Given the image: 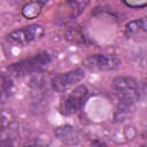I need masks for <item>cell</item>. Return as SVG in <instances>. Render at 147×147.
<instances>
[{
    "label": "cell",
    "mask_w": 147,
    "mask_h": 147,
    "mask_svg": "<svg viewBox=\"0 0 147 147\" xmlns=\"http://www.w3.org/2000/svg\"><path fill=\"white\" fill-rule=\"evenodd\" d=\"M52 62L51 55L47 52H40L30 57L22 59L8 67V71L17 77H24L32 74H38L46 70Z\"/></svg>",
    "instance_id": "6da1fadb"
},
{
    "label": "cell",
    "mask_w": 147,
    "mask_h": 147,
    "mask_svg": "<svg viewBox=\"0 0 147 147\" xmlns=\"http://www.w3.org/2000/svg\"><path fill=\"white\" fill-rule=\"evenodd\" d=\"M113 88L123 108H129L139 100V83L129 76H118L113 79Z\"/></svg>",
    "instance_id": "7a4b0ae2"
},
{
    "label": "cell",
    "mask_w": 147,
    "mask_h": 147,
    "mask_svg": "<svg viewBox=\"0 0 147 147\" xmlns=\"http://www.w3.org/2000/svg\"><path fill=\"white\" fill-rule=\"evenodd\" d=\"M45 34V29L40 24H30L20 29H16L7 34L6 39L8 42L16 46H25L30 42L39 40Z\"/></svg>",
    "instance_id": "3957f363"
},
{
    "label": "cell",
    "mask_w": 147,
    "mask_h": 147,
    "mask_svg": "<svg viewBox=\"0 0 147 147\" xmlns=\"http://www.w3.org/2000/svg\"><path fill=\"white\" fill-rule=\"evenodd\" d=\"M121 59L115 54H92L82 62L83 67L91 71H113L121 67Z\"/></svg>",
    "instance_id": "277c9868"
},
{
    "label": "cell",
    "mask_w": 147,
    "mask_h": 147,
    "mask_svg": "<svg viewBox=\"0 0 147 147\" xmlns=\"http://www.w3.org/2000/svg\"><path fill=\"white\" fill-rule=\"evenodd\" d=\"M88 95V90L85 85H78L75 87L67 96L62 100L60 105L61 114L65 116H71L77 114L84 106Z\"/></svg>",
    "instance_id": "5b68a950"
},
{
    "label": "cell",
    "mask_w": 147,
    "mask_h": 147,
    "mask_svg": "<svg viewBox=\"0 0 147 147\" xmlns=\"http://www.w3.org/2000/svg\"><path fill=\"white\" fill-rule=\"evenodd\" d=\"M85 77V71L82 68H76L72 70H69L67 72L56 74L51 79V86L53 91L57 93L65 92L71 86H74L76 83L80 82Z\"/></svg>",
    "instance_id": "8992f818"
},
{
    "label": "cell",
    "mask_w": 147,
    "mask_h": 147,
    "mask_svg": "<svg viewBox=\"0 0 147 147\" xmlns=\"http://www.w3.org/2000/svg\"><path fill=\"white\" fill-rule=\"evenodd\" d=\"M147 32V24L145 17L130 21L125 25V36L131 40H145Z\"/></svg>",
    "instance_id": "52a82bcc"
},
{
    "label": "cell",
    "mask_w": 147,
    "mask_h": 147,
    "mask_svg": "<svg viewBox=\"0 0 147 147\" xmlns=\"http://www.w3.org/2000/svg\"><path fill=\"white\" fill-rule=\"evenodd\" d=\"M54 134L59 140L65 144H77L82 138L80 132L75 126H71V125L59 126L57 129H55Z\"/></svg>",
    "instance_id": "ba28073f"
},
{
    "label": "cell",
    "mask_w": 147,
    "mask_h": 147,
    "mask_svg": "<svg viewBox=\"0 0 147 147\" xmlns=\"http://www.w3.org/2000/svg\"><path fill=\"white\" fill-rule=\"evenodd\" d=\"M65 38L77 45H85L87 42V37L79 26H69L65 31Z\"/></svg>",
    "instance_id": "9c48e42d"
},
{
    "label": "cell",
    "mask_w": 147,
    "mask_h": 147,
    "mask_svg": "<svg viewBox=\"0 0 147 147\" xmlns=\"http://www.w3.org/2000/svg\"><path fill=\"white\" fill-rule=\"evenodd\" d=\"M44 8V5L41 3H38V2H32V3H25L21 7V14L24 18H28V20H33V18H37L41 10Z\"/></svg>",
    "instance_id": "30bf717a"
},
{
    "label": "cell",
    "mask_w": 147,
    "mask_h": 147,
    "mask_svg": "<svg viewBox=\"0 0 147 147\" xmlns=\"http://www.w3.org/2000/svg\"><path fill=\"white\" fill-rule=\"evenodd\" d=\"M88 1L90 0H69L67 2L68 9L70 11L69 18H75L79 14H82L84 11V9L87 7Z\"/></svg>",
    "instance_id": "8fae6325"
},
{
    "label": "cell",
    "mask_w": 147,
    "mask_h": 147,
    "mask_svg": "<svg viewBox=\"0 0 147 147\" xmlns=\"http://www.w3.org/2000/svg\"><path fill=\"white\" fill-rule=\"evenodd\" d=\"M11 91V80L6 75H0V105L6 101Z\"/></svg>",
    "instance_id": "7c38bea8"
},
{
    "label": "cell",
    "mask_w": 147,
    "mask_h": 147,
    "mask_svg": "<svg viewBox=\"0 0 147 147\" xmlns=\"http://www.w3.org/2000/svg\"><path fill=\"white\" fill-rule=\"evenodd\" d=\"M123 2L131 8H144L147 3V0H123Z\"/></svg>",
    "instance_id": "4fadbf2b"
},
{
    "label": "cell",
    "mask_w": 147,
    "mask_h": 147,
    "mask_svg": "<svg viewBox=\"0 0 147 147\" xmlns=\"http://www.w3.org/2000/svg\"><path fill=\"white\" fill-rule=\"evenodd\" d=\"M11 2L14 5H16L17 7H22L25 3H32V2H38V3H41L45 6L48 2V0H11Z\"/></svg>",
    "instance_id": "5bb4252c"
},
{
    "label": "cell",
    "mask_w": 147,
    "mask_h": 147,
    "mask_svg": "<svg viewBox=\"0 0 147 147\" xmlns=\"http://www.w3.org/2000/svg\"><path fill=\"white\" fill-rule=\"evenodd\" d=\"M0 126H1V121H0Z\"/></svg>",
    "instance_id": "9a60e30c"
}]
</instances>
